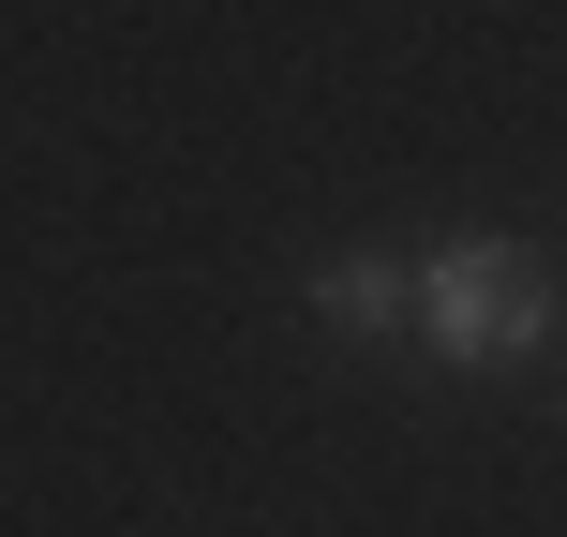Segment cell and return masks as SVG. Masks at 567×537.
Segmentation results:
<instances>
[{"label":"cell","instance_id":"cell-2","mask_svg":"<svg viewBox=\"0 0 567 537\" xmlns=\"http://www.w3.org/2000/svg\"><path fill=\"white\" fill-rule=\"evenodd\" d=\"M299 299H313L329 343H419V269H403V255H329Z\"/></svg>","mask_w":567,"mask_h":537},{"label":"cell","instance_id":"cell-1","mask_svg":"<svg viewBox=\"0 0 567 537\" xmlns=\"http://www.w3.org/2000/svg\"><path fill=\"white\" fill-rule=\"evenodd\" d=\"M553 343V283L523 239H433L419 255V359H449V373H508V359H538Z\"/></svg>","mask_w":567,"mask_h":537}]
</instances>
